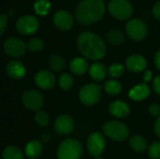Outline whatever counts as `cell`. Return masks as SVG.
<instances>
[{
  "label": "cell",
  "mask_w": 160,
  "mask_h": 159,
  "mask_svg": "<svg viewBox=\"0 0 160 159\" xmlns=\"http://www.w3.org/2000/svg\"><path fill=\"white\" fill-rule=\"evenodd\" d=\"M76 46L86 59L92 61L102 59L107 52V46L103 38L91 31L80 33L76 38Z\"/></svg>",
  "instance_id": "6da1fadb"
},
{
  "label": "cell",
  "mask_w": 160,
  "mask_h": 159,
  "mask_svg": "<svg viewBox=\"0 0 160 159\" xmlns=\"http://www.w3.org/2000/svg\"><path fill=\"white\" fill-rule=\"evenodd\" d=\"M105 9L103 0H81L75 7L74 15L81 24L90 25L103 18Z\"/></svg>",
  "instance_id": "7a4b0ae2"
},
{
  "label": "cell",
  "mask_w": 160,
  "mask_h": 159,
  "mask_svg": "<svg viewBox=\"0 0 160 159\" xmlns=\"http://www.w3.org/2000/svg\"><path fill=\"white\" fill-rule=\"evenodd\" d=\"M102 131L107 138L116 142H125L129 137L128 127L125 123L117 120H109L105 122L102 126Z\"/></svg>",
  "instance_id": "3957f363"
},
{
  "label": "cell",
  "mask_w": 160,
  "mask_h": 159,
  "mask_svg": "<svg viewBox=\"0 0 160 159\" xmlns=\"http://www.w3.org/2000/svg\"><path fill=\"white\" fill-rule=\"evenodd\" d=\"M82 154V145L75 139H67L63 141L57 148L58 159H81Z\"/></svg>",
  "instance_id": "277c9868"
},
{
  "label": "cell",
  "mask_w": 160,
  "mask_h": 159,
  "mask_svg": "<svg viewBox=\"0 0 160 159\" xmlns=\"http://www.w3.org/2000/svg\"><path fill=\"white\" fill-rule=\"evenodd\" d=\"M108 10L113 18L119 21H127L132 16L134 8L128 0H110Z\"/></svg>",
  "instance_id": "5b68a950"
},
{
  "label": "cell",
  "mask_w": 160,
  "mask_h": 159,
  "mask_svg": "<svg viewBox=\"0 0 160 159\" xmlns=\"http://www.w3.org/2000/svg\"><path fill=\"white\" fill-rule=\"evenodd\" d=\"M102 88L98 83H87L81 87L79 91V99L85 106H94L101 98Z\"/></svg>",
  "instance_id": "8992f818"
},
{
  "label": "cell",
  "mask_w": 160,
  "mask_h": 159,
  "mask_svg": "<svg viewBox=\"0 0 160 159\" xmlns=\"http://www.w3.org/2000/svg\"><path fill=\"white\" fill-rule=\"evenodd\" d=\"M128 37L135 41L143 40L148 35V26L141 19H131L126 23Z\"/></svg>",
  "instance_id": "52a82bcc"
},
{
  "label": "cell",
  "mask_w": 160,
  "mask_h": 159,
  "mask_svg": "<svg viewBox=\"0 0 160 159\" xmlns=\"http://www.w3.org/2000/svg\"><path fill=\"white\" fill-rule=\"evenodd\" d=\"M86 148L91 157L98 158L104 153L106 148L105 135L98 131L91 133L86 141Z\"/></svg>",
  "instance_id": "ba28073f"
},
{
  "label": "cell",
  "mask_w": 160,
  "mask_h": 159,
  "mask_svg": "<svg viewBox=\"0 0 160 159\" xmlns=\"http://www.w3.org/2000/svg\"><path fill=\"white\" fill-rule=\"evenodd\" d=\"M23 107L32 112H38L44 105V97L38 90H26L21 97Z\"/></svg>",
  "instance_id": "9c48e42d"
},
{
  "label": "cell",
  "mask_w": 160,
  "mask_h": 159,
  "mask_svg": "<svg viewBox=\"0 0 160 159\" xmlns=\"http://www.w3.org/2000/svg\"><path fill=\"white\" fill-rule=\"evenodd\" d=\"M3 50L7 55L16 59L22 57L25 53L27 46L22 39L16 37H10L4 41Z\"/></svg>",
  "instance_id": "30bf717a"
},
{
  "label": "cell",
  "mask_w": 160,
  "mask_h": 159,
  "mask_svg": "<svg viewBox=\"0 0 160 159\" xmlns=\"http://www.w3.org/2000/svg\"><path fill=\"white\" fill-rule=\"evenodd\" d=\"M39 27V22L37 17L30 14H25L18 18V20L15 22V28L16 30L23 35V36H29L38 31Z\"/></svg>",
  "instance_id": "8fae6325"
},
{
  "label": "cell",
  "mask_w": 160,
  "mask_h": 159,
  "mask_svg": "<svg viewBox=\"0 0 160 159\" xmlns=\"http://www.w3.org/2000/svg\"><path fill=\"white\" fill-rule=\"evenodd\" d=\"M75 128L73 117L68 113L58 115L53 122V129L58 135H69Z\"/></svg>",
  "instance_id": "7c38bea8"
},
{
  "label": "cell",
  "mask_w": 160,
  "mask_h": 159,
  "mask_svg": "<svg viewBox=\"0 0 160 159\" xmlns=\"http://www.w3.org/2000/svg\"><path fill=\"white\" fill-rule=\"evenodd\" d=\"M35 84L42 90H52L56 84V78L52 71L41 69L34 76Z\"/></svg>",
  "instance_id": "4fadbf2b"
},
{
  "label": "cell",
  "mask_w": 160,
  "mask_h": 159,
  "mask_svg": "<svg viewBox=\"0 0 160 159\" xmlns=\"http://www.w3.org/2000/svg\"><path fill=\"white\" fill-rule=\"evenodd\" d=\"M52 22L57 29L61 31H68L74 24V18L69 11L66 9H59L54 12L52 16Z\"/></svg>",
  "instance_id": "5bb4252c"
},
{
  "label": "cell",
  "mask_w": 160,
  "mask_h": 159,
  "mask_svg": "<svg viewBox=\"0 0 160 159\" xmlns=\"http://www.w3.org/2000/svg\"><path fill=\"white\" fill-rule=\"evenodd\" d=\"M125 66L128 71L133 73H140L146 70L148 67V61L143 55L131 54L126 59Z\"/></svg>",
  "instance_id": "9a60e30c"
},
{
  "label": "cell",
  "mask_w": 160,
  "mask_h": 159,
  "mask_svg": "<svg viewBox=\"0 0 160 159\" xmlns=\"http://www.w3.org/2000/svg\"><path fill=\"white\" fill-rule=\"evenodd\" d=\"M6 73L7 75L13 80H20L23 78L26 74L25 65L17 59L10 60L6 65Z\"/></svg>",
  "instance_id": "2e32d148"
},
{
  "label": "cell",
  "mask_w": 160,
  "mask_h": 159,
  "mask_svg": "<svg viewBox=\"0 0 160 159\" xmlns=\"http://www.w3.org/2000/svg\"><path fill=\"white\" fill-rule=\"evenodd\" d=\"M130 106L127 102L122 100L112 101L109 105V112L116 118H126L130 114Z\"/></svg>",
  "instance_id": "e0dca14e"
},
{
  "label": "cell",
  "mask_w": 160,
  "mask_h": 159,
  "mask_svg": "<svg viewBox=\"0 0 160 159\" xmlns=\"http://www.w3.org/2000/svg\"><path fill=\"white\" fill-rule=\"evenodd\" d=\"M68 67L71 73L75 76H83L89 72L90 68L88 62L82 57H75L71 59L68 64Z\"/></svg>",
  "instance_id": "ac0fdd59"
},
{
  "label": "cell",
  "mask_w": 160,
  "mask_h": 159,
  "mask_svg": "<svg viewBox=\"0 0 160 159\" xmlns=\"http://www.w3.org/2000/svg\"><path fill=\"white\" fill-rule=\"evenodd\" d=\"M150 95V88L147 83H141L129 90L128 97L131 100L134 101H142L146 99Z\"/></svg>",
  "instance_id": "d6986e66"
},
{
  "label": "cell",
  "mask_w": 160,
  "mask_h": 159,
  "mask_svg": "<svg viewBox=\"0 0 160 159\" xmlns=\"http://www.w3.org/2000/svg\"><path fill=\"white\" fill-rule=\"evenodd\" d=\"M48 66L52 71L54 72H61L67 67V61L65 57L60 54L59 52H52L48 57Z\"/></svg>",
  "instance_id": "ffe728a7"
},
{
  "label": "cell",
  "mask_w": 160,
  "mask_h": 159,
  "mask_svg": "<svg viewBox=\"0 0 160 159\" xmlns=\"http://www.w3.org/2000/svg\"><path fill=\"white\" fill-rule=\"evenodd\" d=\"M43 152V144L40 141L32 140L28 142L24 148V154L29 159H38Z\"/></svg>",
  "instance_id": "44dd1931"
},
{
  "label": "cell",
  "mask_w": 160,
  "mask_h": 159,
  "mask_svg": "<svg viewBox=\"0 0 160 159\" xmlns=\"http://www.w3.org/2000/svg\"><path fill=\"white\" fill-rule=\"evenodd\" d=\"M89 74L95 82H103L105 80V78L107 77L108 69L102 63L96 62L90 66Z\"/></svg>",
  "instance_id": "7402d4cb"
},
{
  "label": "cell",
  "mask_w": 160,
  "mask_h": 159,
  "mask_svg": "<svg viewBox=\"0 0 160 159\" xmlns=\"http://www.w3.org/2000/svg\"><path fill=\"white\" fill-rule=\"evenodd\" d=\"M128 144H129V147L137 153H142L146 149H148L147 141L142 136L138 135V134L130 137L128 141Z\"/></svg>",
  "instance_id": "603a6c76"
},
{
  "label": "cell",
  "mask_w": 160,
  "mask_h": 159,
  "mask_svg": "<svg viewBox=\"0 0 160 159\" xmlns=\"http://www.w3.org/2000/svg\"><path fill=\"white\" fill-rule=\"evenodd\" d=\"M106 37H107V41L111 45H113V46H120L126 40L124 32L117 28L110 29L106 35Z\"/></svg>",
  "instance_id": "cb8c5ba5"
},
{
  "label": "cell",
  "mask_w": 160,
  "mask_h": 159,
  "mask_svg": "<svg viewBox=\"0 0 160 159\" xmlns=\"http://www.w3.org/2000/svg\"><path fill=\"white\" fill-rule=\"evenodd\" d=\"M2 159H24V155L20 148L9 145L4 148L2 152Z\"/></svg>",
  "instance_id": "d4e9b609"
},
{
  "label": "cell",
  "mask_w": 160,
  "mask_h": 159,
  "mask_svg": "<svg viewBox=\"0 0 160 159\" xmlns=\"http://www.w3.org/2000/svg\"><path fill=\"white\" fill-rule=\"evenodd\" d=\"M57 83L63 91H69L74 85V77L70 73L64 72L59 76Z\"/></svg>",
  "instance_id": "484cf974"
},
{
  "label": "cell",
  "mask_w": 160,
  "mask_h": 159,
  "mask_svg": "<svg viewBox=\"0 0 160 159\" xmlns=\"http://www.w3.org/2000/svg\"><path fill=\"white\" fill-rule=\"evenodd\" d=\"M104 90L110 96H118L122 93L123 86L120 82L116 80H110L105 82Z\"/></svg>",
  "instance_id": "4316f807"
},
{
  "label": "cell",
  "mask_w": 160,
  "mask_h": 159,
  "mask_svg": "<svg viewBox=\"0 0 160 159\" xmlns=\"http://www.w3.org/2000/svg\"><path fill=\"white\" fill-rule=\"evenodd\" d=\"M51 7L50 0H35L34 3L35 12L39 16L47 15L51 10Z\"/></svg>",
  "instance_id": "83f0119b"
},
{
  "label": "cell",
  "mask_w": 160,
  "mask_h": 159,
  "mask_svg": "<svg viewBox=\"0 0 160 159\" xmlns=\"http://www.w3.org/2000/svg\"><path fill=\"white\" fill-rule=\"evenodd\" d=\"M126 68V66H124L121 63H113L108 68V75L111 78H112V80L118 79L124 75Z\"/></svg>",
  "instance_id": "f1b7e54d"
},
{
  "label": "cell",
  "mask_w": 160,
  "mask_h": 159,
  "mask_svg": "<svg viewBox=\"0 0 160 159\" xmlns=\"http://www.w3.org/2000/svg\"><path fill=\"white\" fill-rule=\"evenodd\" d=\"M26 46H27L28 51H30L32 52H39L44 49L45 43L39 37H33L27 41Z\"/></svg>",
  "instance_id": "f546056e"
},
{
  "label": "cell",
  "mask_w": 160,
  "mask_h": 159,
  "mask_svg": "<svg viewBox=\"0 0 160 159\" xmlns=\"http://www.w3.org/2000/svg\"><path fill=\"white\" fill-rule=\"evenodd\" d=\"M34 121L36 123V125H38L40 127H47L50 123V115L48 114L47 112L44 111H38L35 113L34 116Z\"/></svg>",
  "instance_id": "4dcf8cb0"
},
{
  "label": "cell",
  "mask_w": 160,
  "mask_h": 159,
  "mask_svg": "<svg viewBox=\"0 0 160 159\" xmlns=\"http://www.w3.org/2000/svg\"><path fill=\"white\" fill-rule=\"evenodd\" d=\"M149 157L152 159H160V142H155L147 149Z\"/></svg>",
  "instance_id": "1f68e13d"
},
{
  "label": "cell",
  "mask_w": 160,
  "mask_h": 159,
  "mask_svg": "<svg viewBox=\"0 0 160 159\" xmlns=\"http://www.w3.org/2000/svg\"><path fill=\"white\" fill-rule=\"evenodd\" d=\"M8 15H6L5 13H1L0 15V35L1 36H3L6 30L8 29Z\"/></svg>",
  "instance_id": "d6a6232c"
},
{
  "label": "cell",
  "mask_w": 160,
  "mask_h": 159,
  "mask_svg": "<svg viewBox=\"0 0 160 159\" xmlns=\"http://www.w3.org/2000/svg\"><path fill=\"white\" fill-rule=\"evenodd\" d=\"M149 113L154 117H160V105L158 103H152L148 108Z\"/></svg>",
  "instance_id": "836d02e7"
},
{
  "label": "cell",
  "mask_w": 160,
  "mask_h": 159,
  "mask_svg": "<svg viewBox=\"0 0 160 159\" xmlns=\"http://www.w3.org/2000/svg\"><path fill=\"white\" fill-rule=\"evenodd\" d=\"M152 13H153L154 17H155L157 20L160 21V1L157 2V3L154 5V7H153V8H152Z\"/></svg>",
  "instance_id": "e575fe53"
},
{
  "label": "cell",
  "mask_w": 160,
  "mask_h": 159,
  "mask_svg": "<svg viewBox=\"0 0 160 159\" xmlns=\"http://www.w3.org/2000/svg\"><path fill=\"white\" fill-rule=\"evenodd\" d=\"M153 90L157 95L160 96V75L157 76L153 82Z\"/></svg>",
  "instance_id": "d590c367"
},
{
  "label": "cell",
  "mask_w": 160,
  "mask_h": 159,
  "mask_svg": "<svg viewBox=\"0 0 160 159\" xmlns=\"http://www.w3.org/2000/svg\"><path fill=\"white\" fill-rule=\"evenodd\" d=\"M154 63L156 67L160 70V49L155 53V57H154Z\"/></svg>",
  "instance_id": "8d00e7d4"
},
{
  "label": "cell",
  "mask_w": 160,
  "mask_h": 159,
  "mask_svg": "<svg viewBox=\"0 0 160 159\" xmlns=\"http://www.w3.org/2000/svg\"><path fill=\"white\" fill-rule=\"evenodd\" d=\"M154 131H155V134L159 137L160 138V117H158L157 119V121L155 122V125H154Z\"/></svg>",
  "instance_id": "74e56055"
},
{
  "label": "cell",
  "mask_w": 160,
  "mask_h": 159,
  "mask_svg": "<svg viewBox=\"0 0 160 159\" xmlns=\"http://www.w3.org/2000/svg\"><path fill=\"white\" fill-rule=\"evenodd\" d=\"M151 79H152V72L149 70H146L143 74V81L145 82H148Z\"/></svg>",
  "instance_id": "f35d334b"
},
{
  "label": "cell",
  "mask_w": 160,
  "mask_h": 159,
  "mask_svg": "<svg viewBox=\"0 0 160 159\" xmlns=\"http://www.w3.org/2000/svg\"><path fill=\"white\" fill-rule=\"evenodd\" d=\"M95 159H103V158H101V157H98V158H95Z\"/></svg>",
  "instance_id": "ab89813d"
}]
</instances>
